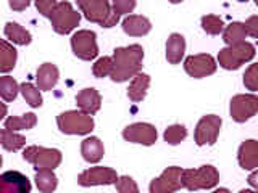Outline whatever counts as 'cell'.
Instances as JSON below:
<instances>
[{
	"label": "cell",
	"instance_id": "d4e9b609",
	"mask_svg": "<svg viewBox=\"0 0 258 193\" xmlns=\"http://www.w3.org/2000/svg\"><path fill=\"white\" fill-rule=\"evenodd\" d=\"M37 124V116L34 113H26L23 116H10L5 119V129L12 132L18 131H29Z\"/></svg>",
	"mask_w": 258,
	"mask_h": 193
},
{
	"label": "cell",
	"instance_id": "5b68a950",
	"mask_svg": "<svg viewBox=\"0 0 258 193\" xmlns=\"http://www.w3.org/2000/svg\"><path fill=\"white\" fill-rule=\"evenodd\" d=\"M23 159L34 166L36 171H42V169H50L53 171L61 163V151L56 148H45L37 147V145H31L23 151Z\"/></svg>",
	"mask_w": 258,
	"mask_h": 193
},
{
	"label": "cell",
	"instance_id": "9a60e30c",
	"mask_svg": "<svg viewBox=\"0 0 258 193\" xmlns=\"http://www.w3.org/2000/svg\"><path fill=\"white\" fill-rule=\"evenodd\" d=\"M0 193H31V180L20 171L0 174Z\"/></svg>",
	"mask_w": 258,
	"mask_h": 193
},
{
	"label": "cell",
	"instance_id": "6da1fadb",
	"mask_svg": "<svg viewBox=\"0 0 258 193\" xmlns=\"http://www.w3.org/2000/svg\"><path fill=\"white\" fill-rule=\"evenodd\" d=\"M111 60V80L113 82H126V80L136 77L141 72L144 61V48L139 44L118 47L113 52Z\"/></svg>",
	"mask_w": 258,
	"mask_h": 193
},
{
	"label": "cell",
	"instance_id": "5bb4252c",
	"mask_svg": "<svg viewBox=\"0 0 258 193\" xmlns=\"http://www.w3.org/2000/svg\"><path fill=\"white\" fill-rule=\"evenodd\" d=\"M123 139L131 143H139V145H145V147H150V145L157 142L158 132L155 126H152L149 123H134L123 131Z\"/></svg>",
	"mask_w": 258,
	"mask_h": 193
},
{
	"label": "cell",
	"instance_id": "60d3db41",
	"mask_svg": "<svg viewBox=\"0 0 258 193\" xmlns=\"http://www.w3.org/2000/svg\"><path fill=\"white\" fill-rule=\"evenodd\" d=\"M7 113H8V108H7V105L0 102V121H2L5 116H7Z\"/></svg>",
	"mask_w": 258,
	"mask_h": 193
},
{
	"label": "cell",
	"instance_id": "74e56055",
	"mask_svg": "<svg viewBox=\"0 0 258 193\" xmlns=\"http://www.w3.org/2000/svg\"><path fill=\"white\" fill-rule=\"evenodd\" d=\"M242 24H244L247 36L253 37V39H256V37H258V16H256V15L250 16V18H248L245 23H242Z\"/></svg>",
	"mask_w": 258,
	"mask_h": 193
},
{
	"label": "cell",
	"instance_id": "b9f144b4",
	"mask_svg": "<svg viewBox=\"0 0 258 193\" xmlns=\"http://www.w3.org/2000/svg\"><path fill=\"white\" fill-rule=\"evenodd\" d=\"M213 193H231V191H229L228 188H216Z\"/></svg>",
	"mask_w": 258,
	"mask_h": 193
},
{
	"label": "cell",
	"instance_id": "836d02e7",
	"mask_svg": "<svg viewBox=\"0 0 258 193\" xmlns=\"http://www.w3.org/2000/svg\"><path fill=\"white\" fill-rule=\"evenodd\" d=\"M115 185H116L118 193H139V187H137L136 180L129 175L118 177Z\"/></svg>",
	"mask_w": 258,
	"mask_h": 193
},
{
	"label": "cell",
	"instance_id": "603a6c76",
	"mask_svg": "<svg viewBox=\"0 0 258 193\" xmlns=\"http://www.w3.org/2000/svg\"><path fill=\"white\" fill-rule=\"evenodd\" d=\"M16 60H18V52L13 47V44L7 42V40L0 39V72H10L16 66Z\"/></svg>",
	"mask_w": 258,
	"mask_h": 193
},
{
	"label": "cell",
	"instance_id": "7c38bea8",
	"mask_svg": "<svg viewBox=\"0 0 258 193\" xmlns=\"http://www.w3.org/2000/svg\"><path fill=\"white\" fill-rule=\"evenodd\" d=\"M216 68H218V64H216L215 58L208 53L190 55L184 61L185 72L194 79H202V77L212 76L216 72Z\"/></svg>",
	"mask_w": 258,
	"mask_h": 193
},
{
	"label": "cell",
	"instance_id": "277c9868",
	"mask_svg": "<svg viewBox=\"0 0 258 193\" xmlns=\"http://www.w3.org/2000/svg\"><path fill=\"white\" fill-rule=\"evenodd\" d=\"M255 58V47L250 42H240L236 45L221 48L218 53V63L223 69L228 71H236L242 64L252 61Z\"/></svg>",
	"mask_w": 258,
	"mask_h": 193
},
{
	"label": "cell",
	"instance_id": "f546056e",
	"mask_svg": "<svg viewBox=\"0 0 258 193\" xmlns=\"http://www.w3.org/2000/svg\"><path fill=\"white\" fill-rule=\"evenodd\" d=\"M20 92L21 95L24 96V100H26V103L29 105V107L32 108H39L42 107V95H40V90L31 82H24L20 85Z\"/></svg>",
	"mask_w": 258,
	"mask_h": 193
},
{
	"label": "cell",
	"instance_id": "9c48e42d",
	"mask_svg": "<svg viewBox=\"0 0 258 193\" xmlns=\"http://www.w3.org/2000/svg\"><path fill=\"white\" fill-rule=\"evenodd\" d=\"M223 126V119L216 115H207L202 118L197 127H196V134H194V139L199 147H204V145H215L218 140V135H220Z\"/></svg>",
	"mask_w": 258,
	"mask_h": 193
},
{
	"label": "cell",
	"instance_id": "ee69618b",
	"mask_svg": "<svg viewBox=\"0 0 258 193\" xmlns=\"http://www.w3.org/2000/svg\"><path fill=\"white\" fill-rule=\"evenodd\" d=\"M2 163H4V159H2V155H0V167H2Z\"/></svg>",
	"mask_w": 258,
	"mask_h": 193
},
{
	"label": "cell",
	"instance_id": "ffe728a7",
	"mask_svg": "<svg viewBox=\"0 0 258 193\" xmlns=\"http://www.w3.org/2000/svg\"><path fill=\"white\" fill-rule=\"evenodd\" d=\"M81 155L87 161V163H99L105 155V147L103 142L99 137H87L86 140L81 143Z\"/></svg>",
	"mask_w": 258,
	"mask_h": 193
},
{
	"label": "cell",
	"instance_id": "8fae6325",
	"mask_svg": "<svg viewBox=\"0 0 258 193\" xmlns=\"http://www.w3.org/2000/svg\"><path fill=\"white\" fill-rule=\"evenodd\" d=\"M78 8L87 21L100 24L102 28L111 15V4L107 0H78Z\"/></svg>",
	"mask_w": 258,
	"mask_h": 193
},
{
	"label": "cell",
	"instance_id": "e0dca14e",
	"mask_svg": "<svg viewBox=\"0 0 258 193\" xmlns=\"http://www.w3.org/2000/svg\"><path fill=\"white\" fill-rule=\"evenodd\" d=\"M237 161L242 169L245 171H255L258 167V142L256 140H245L239 147Z\"/></svg>",
	"mask_w": 258,
	"mask_h": 193
},
{
	"label": "cell",
	"instance_id": "f1b7e54d",
	"mask_svg": "<svg viewBox=\"0 0 258 193\" xmlns=\"http://www.w3.org/2000/svg\"><path fill=\"white\" fill-rule=\"evenodd\" d=\"M20 93V85L12 76L0 77V96L5 102H13Z\"/></svg>",
	"mask_w": 258,
	"mask_h": 193
},
{
	"label": "cell",
	"instance_id": "52a82bcc",
	"mask_svg": "<svg viewBox=\"0 0 258 193\" xmlns=\"http://www.w3.org/2000/svg\"><path fill=\"white\" fill-rule=\"evenodd\" d=\"M71 48L78 58L84 61L94 60L99 55V45H97V34L94 31L81 29L75 32L71 37Z\"/></svg>",
	"mask_w": 258,
	"mask_h": 193
},
{
	"label": "cell",
	"instance_id": "4316f807",
	"mask_svg": "<svg viewBox=\"0 0 258 193\" xmlns=\"http://www.w3.org/2000/svg\"><path fill=\"white\" fill-rule=\"evenodd\" d=\"M245 37H247V32H245L244 24L237 21L231 23L229 26H226L223 31V40L228 47L245 42Z\"/></svg>",
	"mask_w": 258,
	"mask_h": 193
},
{
	"label": "cell",
	"instance_id": "ba28073f",
	"mask_svg": "<svg viewBox=\"0 0 258 193\" xmlns=\"http://www.w3.org/2000/svg\"><path fill=\"white\" fill-rule=\"evenodd\" d=\"M231 118L236 123H245L258 113V96L255 93H240L231 99Z\"/></svg>",
	"mask_w": 258,
	"mask_h": 193
},
{
	"label": "cell",
	"instance_id": "d6a6232c",
	"mask_svg": "<svg viewBox=\"0 0 258 193\" xmlns=\"http://www.w3.org/2000/svg\"><path fill=\"white\" fill-rule=\"evenodd\" d=\"M111 68H113V60L111 56H102V58H99L92 66V74L95 77H107L111 74Z\"/></svg>",
	"mask_w": 258,
	"mask_h": 193
},
{
	"label": "cell",
	"instance_id": "7a4b0ae2",
	"mask_svg": "<svg viewBox=\"0 0 258 193\" xmlns=\"http://www.w3.org/2000/svg\"><path fill=\"white\" fill-rule=\"evenodd\" d=\"M220 182V172L212 164L200 166L199 169H182L181 183L182 188L189 191L210 190Z\"/></svg>",
	"mask_w": 258,
	"mask_h": 193
},
{
	"label": "cell",
	"instance_id": "d6986e66",
	"mask_svg": "<svg viewBox=\"0 0 258 193\" xmlns=\"http://www.w3.org/2000/svg\"><path fill=\"white\" fill-rule=\"evenodd\" d=\"M152 29V23L149 18L141 15H127L123 20V31L131 37H142L149 34Z\"/></svg>",
	"mask_w": 258,
	"mask_h": 193
},
{
	"label": "cell",
	"instance_id": "ab89813d",
	"mask_svg": "<svg viewBox=\"0 0 258 193\" xmlns=\"http://www.w3.org/2000/svg\"><path fill=\"white\" fill-rule=\"evenodd\" d=\"M248 183L252 185L253 188H256V187H258V182H256V171H253V172H252V175L248 177Z\"/></svg>",
	"mask_w": 258,
	"mask_h": 193
},
{
	"label": "cell",
	"instance_id": "e575fe53",
	"mask_svg": "<svg viewBox=\"0 0 258 193\" xmlns=\"http://www.w3.org/2000/svg\"><path fill=\"white\" fill-rule=\"evenodd\" d=\"M244 85L252 92L258 90V64H250L248 66L244 74Z\"/></svg>",
	"mask_w": 258,
	"mask_h": 193
},
{
	"label": "cell",
	"instance_id": "8992f818",
	"mask_svg": "<svg viewBox=\"0 0 258 193\" xmlns=\"http://www.w3.org/2000/svg\"><path fill=\"white\" fill-rule=\"evenodd\" d=\"M48 20H50L52 28L56 34L67 36L79 26L81 13H78L70 2H58Z\"/></svg>",
	"mask_w": 258,
	"mask_h": 193
},
{
	"label": "cell",
	"instance_id": "8d00e7d4",
	"mask_svg": "<svg viewBox=\"0 0 258 193\" xmlns=\"http://www.w3.org/2000/svg\"><path fill=\"white\" fill-rule=\"evenodd\" d=\"M56 4H58L56 0H37L36 8L39 10V13H42V16H45V18H50V15L55 10Z\"/></svg>",
	"mask_w": 258,
	"mask_h": 193
},
{
	"label": "cell",
	"instance_id": "3957f363",
	"mask_svg": "<svg viewBox=\"0 0 258 193\" xmlns=\"http://www.w3.org/2000/svg\"><path fill=\"white\" fill-rule=\"evenodd\" d=\"M60 132L67 135H87L94 131V118L79 110H70L56 116Z\"/></svg>",
	"mask_w": 258,
	"mask_h": 193
},
{
	"label": "cell",
	"instance_id": "44dd1931",
	"mask_svg": "<svg viewBox=\"0 0 258 193\" xmlns=\"http://www.w3.org/2000/svg\"><path fill=\"white\" fill-rule=\"evenodd\" d=\"M185 52V39L182 34H177V32H173L171 36L166 40V60L171 64H177L181 63L182 56Z\"/></svg>",
	"mask_w": 258,
	"mask_h": 193
},
{
	"label": "cell",
	"instance_id": "83f0119b",
	"mask_svg": "<svg viewBox=\"0 0 258 193\" xmlns=\"http://www.w3.org/2000/svg\"><path fill=\"white\" fill-rule=\"evenodd\" d=\"M0 145L7 150V151H20L24 145H26V139L18 134V132H12L8 129L0 131Z\"/></svg>",
	"mask_w": 258,
	"mask_h": 193
},
{
	"label": "cell",
	"instance_id": "484cf974",
	"mask_svg": "<svg viewBox=\"0 0 258 193\" xmlns=\"http://www.w3.org/2000/svg\"><path fill=\"white\" fill-rule=\"evenodd\" d=\"M36 185L40 193H53L58 185V177L55 175L50 169H42V171H36Z\"/></svg>",
	"mask_w": 258,
	"mask_h": 193
},
{
	"label": "cell",
	"instance_id": "d590c367",
	"mask_svg": "<svg viewBox=\"0 0 258 193\" xmlns=\"http://www.w3.org/2000/svg\"><path fill=\"white\" fill-rule=\"evenodd\" d=\"M136 2L134 0H115V2L111 4V10L115 12L119 18H121V15H127V13H131L134 8H136Z\"/></svg>",
	"mask_w": 258,
	"mask_h": 193
},
{
	"label": "cell",
	"instance_id": "7bdbcfd3",
	"mask_svg": "<svg viewBox=\"0 0 258 193\" xmlns=\"http://www.w3.org/2000/svg\"><path fill=\"white\" fill-rule=\"evenodd\" d=\"M239 193H256L255 190H240Z\"/></svg>",
	"mask_w": 258,
	"mask_h": 193
},
{
	"label": "cell",
	"instance_id": "4dcf8cb0",
	"mask_svg": "<svg viewBox=\"0 0 258 193\" xmlns=\"http://www.w3.org/2000/svg\"><path fill=\"white\" fill-rule=\"evenodd\" d=\"M202 29L210 36H218L224 31V23L220 16L216 15H207L202 18Z\"/></svg>",
	"mask_w": 258,
	"mask_h": 193
},
{
	"label": "cell",
	"instance_id": "ac0fdd59",
	"mask_svg": "<svg viewBox=\"0 0 258 193\" xmlns=\"http://www.w3.org/2000/svg\"><path fill=\"white\" fill-rule=\"evenodd\" d=\"M60 79V71L58 68L52 63H44L40 64L37 69V76H36V82H37V88L39 90H52V88L56 85Z\"/></svg>",
	"mask_w": 258,
	"mask_h": 193
},
{
	"label": "cell",
	"instance_id": "1f68e13d",
	"mask_svg": "<svg viewBox=\"0 0 258 193\" xmlns=\"http://www.w3.org/2000/svg\"><path fill=\"white\" fill-rule=\"evenodd\" d=\"M163 137H165V142H168L169 145H179L185 137H187V129L182 124H173L166 129Z\"/></svg>",
	"mask_w": 258,
	"mask_h": 193
},
{
	"label": "cell",
	"instance_id": "f35d334b",
	"mask_svg": "<svg viewBox=\"0 0 258 193\" xmlns=\"http://www.w3.org/2000/svg\"><path fill=\"white\" fill-rule=\"evenodd\" d=\"M10 8L12 10H16V12H23V10H26V8L31 5V2L29 0H21V2H18V0H12L10 4Z\"/></svg>",
	"mask_w": 258,
	"mask_h": 193
},
{
	"label": "cell",
	"instance_id": "cb8c5ba5",
	"mask_svg": "<svg viewBox=\"0 0 258 193\" xmlns=\"http://www.w3.org/2000/svg\"><path fill=\"white\" fill-rule=\"evenodd\" d=\"M4 32H5L7 39L10 40L12 44H16V45H29L31 40H32L31 32L26 31L21 24L15 23V21H8L5 24Z\"/></svg>",
	"mask_w": 258,
	"mask_h": 193
},
{
	"label": "cell",
	"instance_id": "4fadbf2b",
	"mask_svg": "<svg viewBox=\"0 0 258 193\" xmlns=\"http://www.w3.org/2000/svg\"><path fill=\"white\" fill-rule=\"evenodd\" d=\"M181 175H182L181 167H177V166L168 167L161 172L160 177H157V179H153L150 182L149 191L150 193H176L177 190L182 188Z\"/></svg>",
	"mask_w": 258,
	"mask_h": 193
},
{
	"label": "cell",
	"instance_id": "7402d4cb",
	"mask_svg": "<svg viewBox=\"0 0 258 193\" xmlns=\"http://www.w3.org/2000/svg\"><path fill=\"white\" fill-rule=\"evenodd\" d=\"M149 87H150V76L144 74V72H139L136 77H133L131 85H129V88H127L129 100L134 102V103L142 102L145 96H147Z\"/></svg>",
	"mask_w": 258,
	"mask_h": 193
},
{
	"label": "cell",
	"instance_id": "30bf717a",
	"mask_svg": "<svg viewBox=\"0 0 258 193\" xmlns=\"http://www.w3.org/2000/svg\"><path fill=\"white\" fill-rule=\"evenodd\" d=\"M118 180V174L115 169L107 166H95L86 169L79 174L78 183L81 187H97V185H115Z\"/></svg>",
	"mask_w": 258,
	"mask_h": 193
},
{
	"label": "cell",
	"instance_id": "2e32d148",
	"mask_svg": "<svg viewBox=\"0 0 258 193\" xmlns=\"http://www.w3.org/2000/svg\"><path fill=\"white\" fill-rule=\"evenodd\" d=\"M76 105H78L79 111L86 113L89 116H94L102 107V96H100L99 90L94 87L83 88V90L76 95Z\"/></svg>",
	"mask_w": 258,
	"mask_h": 193
}]
</instances>
